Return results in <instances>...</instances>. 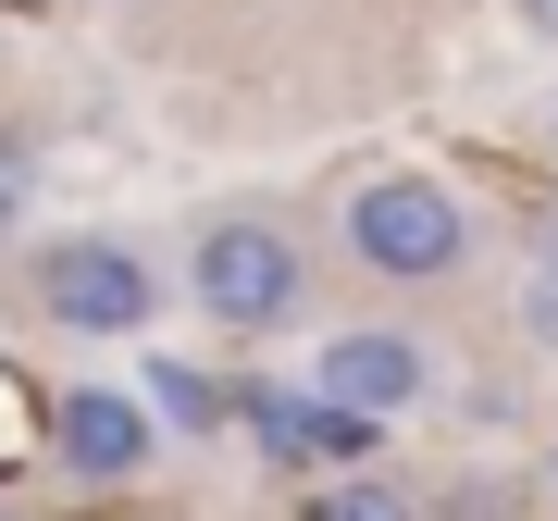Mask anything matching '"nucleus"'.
<instances>
[{"label": "nucleus", "instance_id": "1", "mask_svg": "<svg viewBox=\"0 0 558 521\" xmlns=\"http://www.w3.org/2000/svg\"><path fill=\"white\" fill-rule=\"evenodd\" d=\"M348 260L373 286H447L459 260H472V211H459L435 174H373L348 199Z\"/></svg>", "mask_w": 558, "mask_h": 521}, {"label": "nucleus", "instance_id": "2", "mask_svg": "<svg viewBox=\"0 0 558 521\" xmlns=\"http://www.w3.org/2000/svg\"><path fill=\"white\" fill-rule=\"evenodd\" d=\"M299 286H311V249L286 237V223H260V211L211 223V237L186 249V299H199L211 323H236V336L286 323V311H299Z\"/></svg>", "mask_w": 558, "mask_h": 521}, {"label": "nucleus", "instance_id": "3", "mask_svg": "<svg viewBox=\"0 0 558 521\" xmlns=\"http://www.w3.org/2000/svg\"><path fill=\"white\" fill-rule=\"evenodd\" d=\"M25 286H38V311L62 323V336H137V323L161 311V274L124 237H50Z\"/></svg>", "mask_w": 558, "mask_h": 521}, {"label": "nucleus", "instance_id": "4", "mask_svg": "<svg viewBox=\"0 0 558 521\" xmlns=\"http://www.w3.org/2000/svg\"><path fill=\"white\" fill-rule=\"evenodd\" d=\"M311 398L323 410H360V422H398V410L435 398V348L398 336V323H348V336L311 361Z\"/></svg>", "mask_w": 558, "mask_h": 521}, {"label": "nucleus", "instance_id": "5", "mask_svg": "<svg viewBox=\"0 0 558 521\" xmlns=\"http://www.w3.org/2000/svg\"><path fill=\"white\" fill-rule=\"evenodd\" d=\"M50 460L75 484H137L161 460V422H149V398H124V385H62L50 398Z\"/></svg>", "mask_w": 558, "mask_h": 521}, {"label": "nucleus", "instance_id": "6", "mask_svg": "<svg viewBox=\"0 0 558 521\" xmlns=\"http://www.w3.org/2000/svg\"><path fill=\"white\" fill-rule=\"evenodd\" d=\"M236 410L211 373H186V361H149V422H174V435H211V422Z\"/></svg>", "mask_w": 558, "mask_h": 521}, {"label": "nucleus", "instance_id": "7", "mask_svg": "<svg viewBox=\"0 0 558 521\" xmlns=\"http://www.w3.org/2000/svg\"><path fill=\"white\" fill-rule=\"evenodd\" d=\"M311 521H422V509L398 497V484H373V472H348V484H336V497H323Z\"/></svg>", "mask_w": 558, "mask_h": 521}, {"label": "nucleus", "instance_id": "8", "mask_svg": "<svg viewBox=\"0 0 558 521\" xmlns=\"http://www.w3.org/2000/svg\"><path fill=\"white\" fill-rule=\"evenodd\" d=\"M521 336L558 361V249H534V274H521Z\"/></svg>", "mask_w": 558, "mask_h": 521}, {"label": "nucleus", "instance_id": "9", "mask_svg": "<svg viewBox=\"0 0 558 521\" xmlns=\"http://www.w3.org/2000/svg\"><path fill=\"white\" fill-rule=\"evenodd\" d=\"M25 186H38V161H25V137H0V237H13V211H25Z\"/></svg>", "mask_w": 558, "mask_h": 521}, {"label": "nucleus", "instance_id": "10", "mask_svg": "<svg viewBox=\"0 0 558 521\" xmlns=\"http://www.w3.org/2000/svg\"><path fill=\"white\" fill-rule=\"evenodd\" d=\"M509 13H521V25H534V38H558V0H509Z\"/></svg>", "mask_w": 558, "mask_h": 521}, {"label": "nucleus", "instance_id": "11", "mask_svg": "<svg viewBox=\"0 0 558 521\" xmlns=\"http://www.w3.org/2000/svg\"><path fill=\"white\" fill-rule=\"evenodd\" d=\"M0 521H25V509H13V497H0Z\"/></svg>", "mask_w": 558, "mask_h": 521}, {"label": "nucleus", "instance_id": "12", "mask_svg": "<svg viewBox=\"0 0 558 521\" xmlns=\"http://www.w3.org/2000/svg\"><path fill=\"white\" fill-rule=\"evenodd\" d=\"M546 137H558V100H546Z\"/></svg>", "mask_w": 558, "mask_h": 521}]
</instances>
